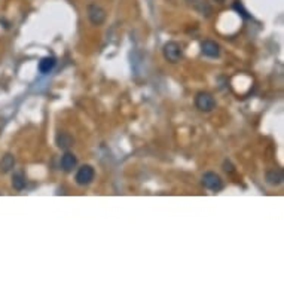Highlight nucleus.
Masks as SVG:
<instances>
[{
  "mask_svg": "<svg viewBox=\"0 0 284 284\" xmlns=\"http://www.w3.org/2000/svg\"><path fill=\"white\" fill-rule=\"evenodd\" d=\"M195 106L201 112H212L216 108V100H214V97L210 92L201 91L195 97Z\"/></svg>",
  "mask_w": 284,
  "mask_h": 284,
  "instance_id": "1",
  "label": "nucleus"
},
{
  "mask_svg": "<svg viewBox=\"0 0 284 284\" xmlns=\"http://www.w3.org/2000/svg\"><path fill=\"white\" fill-rule=\"evenodd\" d=\"M88 18L92 26H102L106 21V10L100 4H90L88 6Z\"/></svg>",
  "mask_w": 284,
  "mask_h": 284,
  "instance_id": "2",
  "label": "nucleus"
},
{
  "mask_svg": "<svg viewBox=\"0 0 284 284\" xmlns=\"http://www.w3.org/2000/svg\"><path fill=\"white\" fill-rule=\"evenodd\" d=\"M202 184H204V188H207L208 190H213V192H218L224 188L220 176L213 171H208L202 176Z\"/></svg>",
  "mask_w": 284,
  "mask_h": 284,
  "instance_id": "3",
  "label": "nucleus"
},
{
  "mask_svg": "<svg viewBox=\"0 0 284 284\" xmlns=\"http://www.w3.org/2000/svg\"><path fill=\"white\" fill-rule=\"evenodd\" d=\"M164 57L168 62H177L182 58V46L176 42H168L164 45Z\"/></svg>",
  "mask_w": 284,
  "mask_h": 284,
  "instance_id": "4",
  "label": "nucleus"
},
{
  "mask_svg": "<svg viewBox=\"0 0 284 284\" xmlns=\"http://www.w3.org/2000/svg\"><path fill=\"white\" fill-rule=\"evenodd\" d=\"M94 176H96V171L91 166H82L76 172V183L80 186L90 184L94 180Z\"/></svg>",
  "mask_w": 284,
  "mask_h": 284,
  "instance_id": "5",
  "label": "nucleus"
},
{
  "mask_svg": "<svg viewBox=\"0 0 284 284\" xmlns=\"http://www.w3.org/2000/svg\"><path fill=\"white\" fill-rule=\"evenodd\" d=\"M201 52L206 56V57L210 58H218L220 54V46L213 42V40H204L201 44Z\"/></svg>",
  "mask_w": 284,
  "mask_h": 284,
  "instance_id": "6",
  "label": "nucleus"
},
{
  "mask_svg": "<svg viewBox=\"0 0 284 284\" xmlns=\"http://www.w3.org/2000/svg\"><path fill=\"white\" fill-rule=\"evenodd\" d=\"M76 164H78V160H76V156L73 155V154H70V152H66L64 154V156L61 158V167H62V170L64 171H72L74 167H76Z\"/></svg>",
  "mask_w": 284,
  "mask_h": 284,
  "instance_id": "7",
  "label": "nucleus"
},
{
  "mask_svg": "<svg viewBox=\"0 0 284 284\" xmlns=\"http://www.w3.org/2000/svg\"><path fill=\"white\" fill-rule=\"evenodd\" d=\"M56 58L54 57H44L40 60V62H39V70H40V73H50L54 67H56Z\"/></svg>",
  "mask_w": 284,
  "mask_h": 284,
  "instance_id": "8",
  "label": "nucleus"
},
{
  "mask_svg": "<svg viewBox=\"0 0 284 284\" xmlns=\"http://www.w3.org/2000/svg\"><path fill=\"white\" fill-rule=\"evenodd\" d=\"M266 182L270 184H280L283 182V172L280 170H271L266 172Z\"/></svg>",
  "mask_w": 284,
  "mask_h": 284,
  "instance_id": "9",
  "label": "nucleus"
},
{
  "mask_svg": "<svg viewBox=\"0 0 284 284\" xmlns=\"http://www.w3.org/2000/svg\"><path fill=\"white\" fill-rule=\"evenodd\" d=\"M14 166H15V160H14V156L12 155H4L3 158H2V162H0V170L3 171V172H8V171L10 170V168H14Z\"/></svg>",
  "mask_w": 284,
  "mask_h": 284,
  "instance_id": "10",
  "label": "nucleus"
},
{
  "mask_svg": "<svg viewBox=\"0 0 284 284\" xmlns=\"http://www.w3.org/2000/svg\"><path fill=\"white\" fill-rule=\"evenodd\" d=\"M12 186L16 189V190H21L26 188V177L22 172H15L14 177H12Z\"/></svg>",
  "mask_w": 284,
  "mask_h": 284,
  "instance_id": "11",
  "label": "nucleus"
},
{
  "mask_svg": "<svg viewBox=\"0 0 284 284\" xmlns=\"http://www.w3.org/2000/svg\"><path fill=\"white\" fill-rule=\"evenodd\" d=\"M57 143L60 148L66 149V148H68V146L72 144V137L67 136V134H64V132H61V136H58L57 137Z\"/></svg>",
  "mask_w": 284,
  "mask_h": 284,
  "instance_id": "12",
  "label": "nucleus"
},
{
  "mask_svg": "<svg viewBox=\"0 0 284 284\" xmlns=\"http://www.w3.org/2000/svg\"><path fill=\"white\" fill-rule=\"evenodd\" d=\"M234 9H235V10H238V12H240V14H241L242 16H246V18H250V15L247 14V10L244 9L242 3H241L240 0H236V2L234 3Z\"/></svg>",
  "mask_w": 284,
  "mask_h": 284,
  "instance_id": "13",
  "label": "nucleus"
},
{
  "mask_svg": "<svg viewBox=\"0 0 284 284\" xmlns=\"http://www.w3.org/2000/svg\"><path fill=\"white\" fill-rule=\"evenodd\" d=\"M216 2H224V0H216Z\"/></svg>",
  "mask_w": 284,
  "mask_h": 284,
  "instance_id": "14",
  "label": "nucleus"
}]
</instances>
